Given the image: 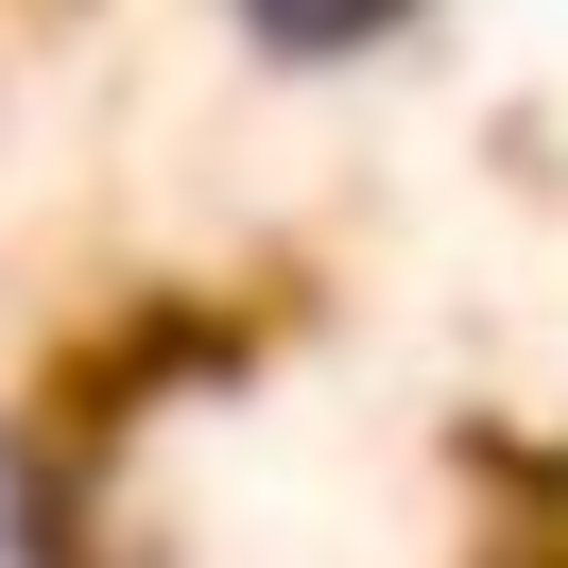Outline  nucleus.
I'll return each mask as SVG.
<instances>
[{
    "instance_id": "obj_1",
    "label": "nucleus",
    "mask_w": 568,
    "mask_h": 568,
    "mask_svg": "<svg viewBox=\"0 0 568 568\" xmlns=\"http://www.w3.org/2000/svg\"><path fill=\"white\" fill-rule=\"evenodd\" d=\"M242 18H258L276 52H362L379 18H414V0H242Z\"/></svg>"
},
{
    "instance_id": "obj_2",
    "label": "nucleus",
    "mask_w": 568,
    "mask_h": 568,
    "mask_svg": "<svg viewBox=\"0 0 568 568\" xmlns=\"http://www.w3.org/2000/svg\"><path fill=\"white\" fill-rule=\"evenodd\" d=\"M0 568H18V517H0Z\"/></svg>"
}]
</instances>
